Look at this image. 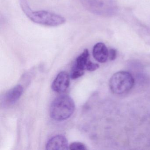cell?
Returning <instances> with one entry per match:
<instances>
[{
	"instance_id": "obj_1",
	"label": "cell",
	"mask_w": 150,
	"mask_h": 150,
	"mask_svg": "<svg viewBox=\"0 0 150 150\" xmlns=\"http://www.w3.org/2000/svg\"><path fill=\"white\" fill-rule=\"evenodd\" d=\"M22 9L26 16L35 23L48 27H57L66 22L64 17L46 11H32L27 0H20Z\"/></svg>"
},
{
	"instance_id": "obj_2",
	"label": "cell",
	"mask_w": 150,
	"mask_h": 150,
	"mask_svg": "<svg viewBox=\"0 0 150 150\" xmlns=\"http://www.w3.org/2000/svg\"><path fill=\"white\" fill-rule=\"evenodd\" d=\"M75 110L73 99L67 95H61L52 101L50 108L51 117L57 121H63L71 116Z\"/></svg>"
},
{
	"instance_id": "obj_3",
	"label": "cell",
	"mask_w": 150,
	"mask_h": 150,
	"mask_svg": "<svg viewBox=\"0 0 150 150\" xmlns=\"http://www.w3.org/2000/svg\"><path fill=\"white\" fill-rule=\"evenodd\" d=\"M85 9L90 13L104 17L115 15L117 6L115 0H81Z\"/></svg>"
},
{
	"instance_id": "obj_4",
	"label": "cell",
	"mask_w": 150,
	"mask_h": 150,
	"mask_svg": "<svg viewBox=\"0 0 150 150\" xmlns=\"http://www.w3.org/2000/svg\"><path fill=\"white\" fill-rule=\"evenodd\" d=\"M134 79L128 72L119 71L114 74L109 81V87L112 93L117 95L126 93L133 87Z\"/></svg>"
},
{
	"instance_id": "obj_5",
	"label": "cell",
	"mask_w": 150,
	"mask_h": 150,
	"mask_svg": "<svg viewBox=\"0 0 150 150\" xmlns=\"http://www.w3.org/2000/svg\"><path fill=\"white\" fill-rule=\"evenodd\" d=\"M70 81L69 74L65 71L60 72L52 82V89L57 93H64L69 87Z\"/></svg>"
},
{
	"instance_id": "obj_6",
	"label": "cell",
	"mask_w": 150,
	"mask_h": 150,
	"mask_svg": "<svg viewBox=\"0 0 150 150\" xmlns=\"http://www.w3.org/2000/svg\"><path fill=\"white\" fill-rule=\"evenodd\" d=\"M47 150H63L69 149L68 141L63 135H58L49 139L46 145Z\"/></svg>"
},
{
	"instance_id": "obj_7",
	"label": "cell",
	"mask_w": 150,
	"mask_h": 150,
	"mask_svg": "<svg viewBox=\"0 0 150 150\" xmlns=\"http://www.w3.org/2000/svg\"><path fill=\"white\" fill-rule=\"evenodd\" d=\"M23 92V88L21 85H17L9 90L4 97L5 105H11L15 104L21 98Z\"/></svg>"
},
{
	"instance_id": "obj_8",
	"label": "cell",
	"mask_w": 150,
	"mask_h": 150,
	"mask_svg": "<svg viewBox=\"0 0 150 150\" xmlns=\"http://www.w3.org/2000/svg\"><path fill=\"white\" fill-rule=\"evenodd\" d=\"M93 54L95 59L101 63H105L109 57V51L104 44H96L93 48Z\"/></svg>"
},
{
	"instance_id": "obj_9",
	"label": "cell",
	"mask_w": 150,
	"mask_h": 150,
	"mask_svg": "<svg viewBox=\"0 0 150 150\" xmlns=\"http://www.w3.org/2000/svg\"><path fill=\"white\" fill-rule=\"evenodd\" d=\"M89 59V53L87 49H85L82 53L76 59L74 65L79 69L86 70L88 63L90 62Z\"/></svg>"
},
{
	"instance_id": "obj_10",
	"label": "cell",
	"mask_w": 150,
	"mask_h": 150,
	"mask_svg": "<svg viewBox=\"0 0 150 150\" xmlns=\"http://www.w3.org/2000/svg\"><path fill=\"white\" fill-rule=\"evenodd\" d=\"M84 74V70L79 69L78 67H76L74 65L71 72L70 77L72 79H75L82 76Z\"/></svg>"
},
{
	"instance_id": "obj_11",
	"label": "cell",
	"mask_w": 150,
	"mask_h": 150,
	"mask_svg": "<svg viewBox=\"0 0 150 150\" xmlns=\"http://www.w3.org/2000/svg\"><path fill=\"white\" fill-rule=\"evenodd\" d=\"M69 149L71 150H87V148L82 143L75 142L72 143L69 146Z\"/></svg>"
},
{
	"instance_id": "obj_12",
	"label": "cell",
	"mask_w": 150,
	"mask_h": 150,
	"mask_svg": "<svg viewBox=\"0 0 150 150\" xmlns=\"http://www.w3.org/2000/svg\"><path fill=\"white\" fill-rule=\"evenodd\" d=\"M117 56V51L115 49H111L109 52V57L110 60H114L115 59Z\"/></svg>"
}]
</instances>
